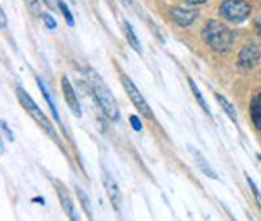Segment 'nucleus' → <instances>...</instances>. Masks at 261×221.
<instances>
[{"label": "nucleus", "instance_id": "nucleus-1", "mask_svg": "<svg viewBox=\"0 0 261 221\" xmlns=\"http://www.w3.org/2000/svg\"><path fill=\"white\" fill-rule=\"evenodd\" d=\"M87 80H89L91 91H93V94L96 96V100H98V103H100L103 113L107 115L110 120L117 122L119 118H121L119 105H117V101H115L112 91L108 89V86L105 84V80L101 79L94 70H87Z\"/></svg>", "mask_w": 261, "mask_h": 221}, {"label": "nucleus", "instance_id": "nucleus-2", "mask_svg": "<svg viewBox=\"0 0 261 221\" xmlns=\"http://www.w3.org/2000/svg\"><path fill=\"white\" fill-rule=\"evenodd\" d=\"M202 38L216 52H227L234 44V33L230 31V28L216 19H211L206 23L202 30Z\"/></svg>", "mask_w": 261, "mask_h": 221}, {"label": "nucleus", "instance_id": "nucleus-3", "mask_svg": "<svg viewBox=\"0 0 261 221\" xmlns=\"http://www.w3.org/2000/svg\"><path fill=\"white\" fill-rule=\"evenodd\" d=\"M16 94H17V100H19V103L23 105V108L28 111V115H30L31 118H33L37 124H40V127L44 129L45 132H47L49 136H51L54 141H58V136H56L54 132V127H52V124L49 122V118L45 117V113L40 110V108L37 107V103H35L33 100L30 98V94L26 93V91L23 89V87H16Z\"/></svg>", "mask_w": 261, "mask_h": 221}, {"label": "nucleus", "instance_id": "nucleus-4", "mask_svg": "<svg viewBox=\"0 0 261 221\" xmlns=\"http://www.w3.org/2000/svg\"><path fill=\"white\" fill-rule=\"evenodd\" d=\"M220 14L230 23H244L251 14V5L246 0H225L220 7Z\"/></svg>", "mask_w": 261, "mask_h": 221}, {"label": "nucleus", "instance_id": "nucleus-5", "mask_svg": "<svg viewBox=\"0 0 261 221\" xmlns=\"http://www.w3.org/2000/svg\"><path fill=\"white\" fill-rule=\"evenodd\" d=\"M122 84H124L126 93H128V96L130 98V101H132L134 107H136L146 118H153V111H151L150 105L146 103V100L143 98V94L137 91V87L134 86L132 80H130L128 75H122Z\"/></svg>", "mask_w": 261, "mask_h": 221}, {"label": "nucleus", "instance_id": "nucleus-6", "mask_svg": "<svg viewBox=\"0 0 261 221\" xmlns=\"http://www.w3.org/2000/svg\"><path fill=\"white\" fill-rule=\"evenodd\" d=\"M260 56H261V51H260L258 45H255V44L246 45V47L239 52V59H237L239 70H242V72H249V70H253L256 65H258Z\"/></svg>", "mask_w": 261, "mask_h": 221}, {"label": "nucleus", "instance_id": "nucleus-7", "mask_svg": "<svg viewBox=\"0 0 261 221\" xmlns=\"http://www.w3.org/2000/svg\"><path fill=\"white\" fill-rule=\"evenodd\" d=\"M103 183H105V188H107V194H108V199H110L112 206H114L115 211L121 215V211H122L121 190H119V185H117V181H115V178L112 176L107 169H103Z\"/></svg>", "mask_w": 261, "mask_h": 221}, {"label": "nucleus", "instance_id": "nucleus-8", "mask_svg": "<svg viewBox=\"0 0 261 221\" xmlns=\"http://www.w3.org/2000/svg\"><path fill=\"white\" fill-rule=\"evenodd\" d=\"M171 17L174 23L179 24V26H190V24L195 23V19L199 17V10L174 7V9H171Z\"/></svg>", "mask_w": 261, "mask_h": 221}, {"label": "nucleus", "instance_id": "nucleus-9", "mask_svg": "<svg viewBox=\"0 0 261 221\" xmlns=\"http://www.w3.org/2000/svg\"><path fill=\"white\" fill-rule=\"evenodd\" d=\"M61 86H63V94H65V100H66V103H68L70 110L73 111V115L80 117V115H82L80 103H79V100H77V94H75V91H73L72 84H70V80L66 79V77L61 79Z\"/></svg>", "mask_w": 261, "mask_h": 221}, {"label": "nucleus", "instance_id": "nucleus-10", "mask_svg": "<svg viewBox=\"0 0 261 221\" xmlns=\"http://www.w3.org/2000/svg\"><path fill=\"white\" fill-rule=\"evenodd\" d=\"M54 187H56V192H58L59 202H61V206H63V211L68 215L70 220L77 221V220H79V216L75 215V206H73V201H72V197H70L68 190H66L65 187H61L58 181L54 183Z\"/></svg>", "mask_w": 261, "mask_h": 221}, {"label": "nucleus", "instance_id": "nucleus-11", "mask_svg": "<svg viewBox=\"0 0 261 221\" xmlns=\"http://www.w3.org/2000/svg\"><path fill=\"white\" fill-rule=\"evenodd\" d=\"M186 148H188V152L192 153V159L195 160L197 167H199V169L202 171V173L206 174L207 178H211V180H218V174L213 171V167H211V164L207 162V159H206V157H204L202 153H200L199 150L195 148V146L188 145V146H186Z\"/></svg>", "mask_w": 261, "mask_h": 221}, {"label": "nucleus", "instance_id": "nucleus-12", "mask_svg": "<svg viewBox=\"0 0 261 221\" xmlns=\"http://www.w3.org/2000/svg\"><path fill=\"white\" fill-rule=\"evenodd\" d=\"M251 118L255 127L261 131V93L251 100Z\"/></svg>", "mask_w": 261, "mask_h": 221}, {"label": "nucleus", "instance_id": "nucleus-13", "mask_svg": "<svg viewBox=\"0 0 261 221\" xmlns=\"http://www.w3.org/2000/svg\"><path fill=\"white\" fill-rule=\"evenodd\" d=\"M37 84H38V87H40V91H42V94H44V98H45V101H47V105L51 107V111H52V117L56 118V122H58L59 125H63V120L59 118V113H58V108H56V105H54V101H52V96L51 94L47 93V89H45V86H44V82H42L40 79L37 77Z\"/></svg>", "mask_w": 261, "mask_h": 221}, {"label": "nucleus", "instance_id": "nucleus-14", "mask_svg": "<svg viewBox=\"0 0 261 221\" xmlns=\"http://www.w3.org/2000/svg\"><path fill=\"white\" fill-rule=\"evenodd\" d=\"M124 33H126V37H128V42L130 44V47H132L136 52H143L141 44H139V38H137L136 33L132 31V26H130L129 21H124Z\"/></svg>", "mask_w": 261, "mask_h": 221}, {"label": "nucleus", "instance_id": "nucleus-15", "mask_svg": "<svg viewBox=\"0 0 261 221\" xmlns=\"http://www.w3.org/2000/svg\"><path fill=\"white\" fill-rule=\"evenodd\" d=\"M188 84H190V87H192V93H193V96H195L197 103H199L200 107L204 108V111H206V113L211 117V115H213V113H211V108H209V105L206 103V100H204V96H202V94H200V91H199V87H197V84L193 82L192 79H188Z\"/></svg>", "mask_w": 261, "mask_h": 221}, {"label": "nucleus", "instance_id": "nucleus-16", "mask_svg": "<svg viewBox=\"0 0 261 221\" xmlns=\"http://www.w3.org/2000/svg\"><path fill=\"white\" fill-rule=\"evenodd\" d=\"M216 100H218V103L221 105V108H223V110L227 111L228 117H230L234 122H237V111H235L234 105H232L230 101H228L225 96H221V94H216Z\"/></svg>", "mask_w": 261, "mask_h": 221}, {"label": "nucleus", "instance_id": "nucleus-17", "mask_svg": "<svg viewBox=\"0 0 261 221\" xmlns=\"http://www.w3.org/2000/svg\"><path fill=\"white\" fill-rule=\"evenodd\" d=\"M77 195H79L80 202H82V206H84V211H86V215L89 216V218H93V209H91L89 199H87V195L84 194V190H82V188H79V187H77Z\"/></svg>", "mask_w": 261, "mask_h": 221}, {"label": "nucleus", "instance_id": "nucleus-18", "mask_svg": "<svg viewBox=\"0 0 261 221\" xmlns=\"http://www.w3.org/2000/svg\"><path fill=\"white\" fill-rule=\"evenodd\" d=\"M58 7H59V10L63 12V16H65L66 23H68L70 26H73V24H75V21H73V16H72V12H70L68 5H66V3L63 2V0H59V2H58Z\"/></svg>", "mask_w": 261, "mask_h": 221}, {"label": "nucleus", "instance_id": "nucleus-19", "mask_svg": "<svg viewBox=\"0 0 261 221\" xmlns=\"http://www.w3.org/2000/svg\"><path fill=\"white\" fill-rule=\"evenodd\" d=\"M24 3H26V7L30 9L31 14L42 16V12H40V2H38V0H24Z\"/></svg>", "mask_w": 261, "mask_h": 221}, {"label": "nucleus", "instance_id": "nucleus-20", "mask_svg": "<svg viewBox=\"0 0 261 221\" xmlns=\"http://www.w3.org/2000/svg\"><path fill=\"white\" fill-rule=\"evenodd\" d=\"M248 183H249V187H251V192H253V195H255L256 202H258V206L261 208V192L258 190V187H256V183H255V181H253L249 176H248Z\"/></svg>", "mask_w": 261, "mask_h": 221}, {"label": "nucleus", "instance_id": "nucleus-21", "mask_svg": "<svg viewBox=\"0 0 261 221\" xmlns=\"http://www.w3.org/2000/svg\"><path fill=\"white\" fill-rule=\"evenodd\" d=\"M42 19H44L45 26H47L49 30H54L56 28V21H54V17H52L51 14H42Z\"/></svg>", "mask_w": 261, "mask_h": 221}, {"label": "nucleus", "instance_id": "nucleus-22", "mask_svg": "<svg viewBox=\"0 0 261 221\" xmlns=\"http://www.w3.org/2000/svg\"><path fill=\"white\" fill-rule=\"evenodd\" d=\"M129 122H130V125L134 127V131H141V129H143V125H141V120H139L137 115H130Z\"/></svg>", "mask_w": 261, "mask_h": 221}, {"label": "nucleus", "instance_id": "nucleus-23", "mask_svg": "<svg viewBox=\"0 0 261 221\" xmlns=\"http://www.w3.org/2000/svg\"><path fill=\"white\" fill-rule=\"evenodd\" d=\"M2 129H3V132H5V134L9 136V139H10V141H12V139H14V136L10 134V131H9V127H7V124H5V122H2Z\"/></svg>", "mask_w": 261, "mask_h": 221}, {"label": "nucleus", "instance_id": "nucleus-24", "mask_svg": "<svg viewBox=\"0 0 261 221\" xmlns=\"http://www.w3.org/2000/svg\"><path fill=\"white\" fill-rule=\"evenodd\" d=\"M0 17H2V28H3V30H5V28H7V19H5V10H0Z\"/></svg>", "mask_w": 261, "mask_h": 221}, {"label": "nucleus", "instance_id": "nucleus-25", "mask_svg": "<svg viewBox=\"0 0 261 221\" xmlns=\"http://www.w3.org/2000/svg\"><path fill=\"white\" fill-rule=\"evenodd\" d=\"M186 2H188L190 5H200V3H206L209 2V0H186Z\"/></svg>", "mask_w": 261, "mask_h": 221}, {"label": "nucleus", "instance_id": "nucleus-26", "mask_svg": "<svg viewBox=\"0 0 261 221\" xmlns=\"http://www.w3.org/2000/svg\"><path fill=\"white\" fill-rule=\"evenodd\" d=\"M44 3H47L49 7H52V0H44Z\"/></svg>", "mask_w": 261, "mask_h": 221}, {"label": "nucleus", "instance_id": "nucleus-27", "mask_svg": "<svg viewBox=\"0 0 261 221\" xmlns=\"http://www.w3.org/2000/svg\"><path fill=\"white\" fill-rule=\"evenodd\" d=\"M130 2H132V0H124V3H128V5H130Z\"/></svg>", "mask_w": 261, "mask_h": 221}]
</instances>
